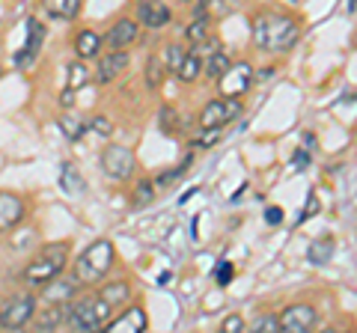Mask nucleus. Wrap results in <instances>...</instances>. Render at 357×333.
I'll list each match as a JSON object with an SVG mask.
<instances>
[{
  "label": "nucleus",
  "instance_id": "f257e3e1",
  "mask_svg": "<svg viewBox=\"0 0 357 333\" xmlns=\"http://www.w3.org/2000/svg\"><path fill=\"white\" fill-rule=\"evenodd\" d=\"M301 21L289 13H259L253 18V45L283 54L298 42Z\"/></svg>",
  "mask_w": 357,
  "mask_h": 333
},
{
  "label": "nucleus",
  "instance_id": "f03ea898",
  "mask_svg": "<svg viewBox=\"0 0 357 333\" xmlns=\"http://www.w3.org/2000/svg\"><path fill=\"white\" fill-rule=\"evenodd\" d=\"M69 253H72V244L69 241H51L33 256V262L21 271V280L30 288H42L45 283H51L54 277H60L69 265Z\"/></svg>",
  "mask_w": 357,
  "mask_h": 333
},
{
  "label": "nucleus",
  "instance_id": "7ed1b4c3",
  "mask_svg": "<svg viewBox=\"0 0 357 333\" xmlns=\"http://www.w3.org/2000/svg\"><path fill=\"white\" fill-rule=\"evenodd\" d=\"M114 259H116V250L107 238H98L93 241L89 247L75 259V268L72 274L77 277L81 283H98L102 277H107V271L114 268Z\"/></svg>",
  "mask_w": 357,
  "mask_h": 333
},
{
  "label": "nucleus",
  "instance_id": "20e7f679",
  "mask_svg": "<svg viewBox=\"0 0 357 333\" xmlns=\"http://www.w3.org/2000/svg\"><path fill=\"white\" fill-rule=\"evenodd\" d=\"M66 309H69V325L75 330H98V327H107L110 321V307L107 301H102L98 295H84V297H72L69 304H66Z\"/></svg>",
  "mask_w": 357,
  "mask_h": 333
},
{
  "label": "nucleus",
  "instance_id": "39448f33",
  "mask_svg": "<svg viewBox=\"0 0 357 333\" xmlns=\"http://www.w3.org/2000/svg\"><path fill=\"white\" fill-rule=\"evenodd\" d=\"M36 316V295H13L0 304V327L18 330Z\"/></svg>",
  "mask_w": 357,
  "mask_h": 333
},
{
  "label": "nucleus",
  "instance_id": "423d86ee",
  "mask_svg": "<svg viewBox=\"0 0 357 333\" xmlns=\"http://www.w3.org/2000/svg\"><path fill=\"white\" fill-rule=\"evenodd\" d=\"M253 65L250 63H232L227 72L218 77V93L220 98H241L244 93H250L253 86Z\"/></svg>",
  "mask_w": 357,
  "mask_h": 333
},
{
  "label": "nucleus",
  "instance_id": "0eeeda50",
  "mask_svg": "<svg viewBox=\"0 0 357 333\" xmlns=\"http://www.w3.org/2000/svg\"><path fill=\"white\" fill-rule=\"evenodd\" d=\"M241 98H215L199 110V128H223L241 116Z\"/></svg>",
  "mask_w": 357,
  "mask_h": 333
},
{
  "label": "nucleus",
  "instance_id": "6e6552de",
  "mask_svg": "<svg viewBox=\"0 0 357 333\" xmlns=\"http://www.w3.org/2000/svg\"><path fill=\"white\" fill-rule=\"evenodd\" d=\"M134 166H137V158H134V152L126 149V146H116V143H107L102 149V170L110 176V179H128L134 173Z\"/></svg>",
  "mask_w": 357,
  "mask_h": 333
},
{
  "label": "nucleus",
  "instance_id": "1a4fd4ad",
  "mask_svg": "<svg viewBox=\"0 0 357 333\" xmlns=\"http://www.w3.org/2000/svg\"><path fill=\"white\" fill-rule=\"evenodd\" d=\"M140 36V21L137 18H116L114 27L105 33L107 51H128Z\"/></svg>",
  "mask_w": 357,
  "mask_h": 333
},
{
  "label": "nucleus",
  "instance_id": "9d476101",
  "mask_svg": "<svg viewBox=\"0 0 357 333\" xmlns=\"http://www.w3.org/2000/svg\"><path fill=\"white\" fill-rule=\"evenodd\" d=\"M316 325V309L310 304H292L280 313V333H307Z\"/></svg>",
  "mask_w": 357,
  "mask_h": 333
},
{
  "label": "nucleus",
  "instance_id": "9b49d317",
  "mask_svg": "<svg viewBox=\"0 0 357 333\" xmlns=\"http://www.w3.org/2000/svg\"><path fill=\"white\" fill-rule=\"evenodd\" d=\"M134 18H137L146 30H164L173 21V13H170V6H167L164 0H140L137 15Z\"/></svg>",
  "mask_w": 357,
  "mask_h": 333
},
{
  "label": "nucleus",
  "instance_id": "f8f14e48",
  "mask_svg": "<svg viewBox=\"0 0 357 333\" xmlns=\"http://www.w3.org/2000/svg\"><path fill=\"white\" fill-rule=\"evenodd\" d=\"M77 288H81V280L72 274V277H54L51 283L42 286V301L45 304H69L72 297L77 295Z\"/></svg>",
  "mask_w": 357,
  "mask_h": 333
},
{
  "label": "nucleus",
  "instance_id": "ddd939ff",
  "mask_svg": "<svg viewBox=\"0 0 357 333\" xmlns=\"http://www.w3.org/2000/svg\"><path fill=\"white\" fill-rule=\"evenodd\" d=\"M24 217H27V206H24V199H21L18 194L0 191V232L15 229Z\"/></svg>",
  "mask_w": 357,
  "mask_h": 333
},
{
  "label": "nucleus",
  "instance_id": "4468645a",
  "mask_svg": "<svg viewBox=\"0 0 357 333\" xmlns=\"http://www.w3.org/2000/svg\"><path fill=\"white\" fill-rule=\"evenodd\" d=\"M42 39H45V27L39 24L36 18H30V21H27V39H24V48L15 54V65H18V69H30V65H33V60L39 57Z\"/></svg>",
  "mask_w": 357,
  "mask_h": 333
},
{
  "label": "nucleus",
  "instance_id": "2eb2a0df",
  "mask_svg": "<svg viewBox=\"0 0 357 333\" xmlns=\"http://www.w3.org/2000/svg\"><path fill=\"white\" fill-rule=\"evenodd\" d=\"M146 327H149V316L143 307H131L119 318L107 321V330H114V333H143Z\"/></svg>",
  "mask_w": 357,
  "mask_h": 333
},
{
  "label": "nucleus",
  "instance_id": "dca6fc26",
  "mask_svg": "<svg viewBox=\"0 0 357 333\" xmlns=\"http://www.w3.org/2000/svg\"><path fill=\"white\" fill-rule=\"evenodd\" d=\"M128 69V51H107L96 65V77L102 84H110Z\"/></svg>",
  "mask_w": 357,
  "mask_h": 333
},
{
  "label": "nucleus",
  "instance_id": "f3484780",
  "mask_svg": "<svg viewBox=\"0 0 357 333\" xmlns=\"http://www.w3.org/2000/svg\"><path fill=\"white\" fill-rule=\"evenodd\" d=\"M33 318H36V330H60L63 325H69V309L66 304H51L39 309Z\"/></svg>",
  "mask_w": 357,
  "mask_h": 333
},
{
  "label": "nucleus",
  "instance_id": "a211bd4d",
  "mask_svg": "<svg viewBox=\"0 0 357 333\" xmlns=\"http://www.w3.org/2000/svg\"><path fill=\"white\" fill-rule=\"evenodd\" d=\"M60 187L69 196H81V194H86V182H84V176H81V170L72 164V161H63L60 164Z\"/></svg>",
  "mask_w": 357,
  "mask_h": 333
},
{
  "label": "nucleus",
  "instance_id": "6ab92c4d",
  "mask_svg": "<svg viewBox=\"0 0 357 333\" xmlns=\"http://www.w3.org/2000/svg\"><path fill=\"white\" fill-rule=\"evenodd\" d=\"M102 45H105V39L98 36V33H93V30H81V33L75 36V54H77V60L98 57Z\"/></svg>",
  "mask_w": 357,
  "mask_h": 333
},
{
  "label": "nucleus",
  "instance_id": "aec40b11",
  "mask_svg": "<svg viewBox=\"0 0 357 333\" xmlns=\"http://www.w3.org/2000/svg\"><path fill=\"white\" fill-rule=\"evenodd\" d=\"M333 250H337V241H333L331 235H321L307 247V259L312 265H328L333 259Z\"/></svg>",
  "mask_w": 357,
  "mask_h": 333
},
{
  "label": "nucleus",
  "instance_id": "412c9836",
  "mask_svg": "<svg viewBox=\"0 0 357 333\" xmlns=\"http://www.w3.org/2000/svg\"><path fill=\"white\" fill-rule=\"evenodd\" d=\"M102 301H107L110 307H122L131 297V283L128 280H114V283H105L102 292H98Z\"/></svg>",
  "mask_w": 357,
  "mask_h": 333
},
{
  "label": "nucleus",
  "instance_id": "4be33fe9",
  "mask_svg": "<svg viewBox=\"0 0 357 333\" xmlns=\"http://www.w3.org/2000/svg\"><path fill=\"white\" fill-rule=\"evenodd\" d=\"M42 6L48 9L51 18H60V21H72L81 13V0H42Z\"/></svg>",
  "mask_w": 357,
  "mask_h": 333
},
{
  "label": "nucleus",
  "instance_id": "5701e85b",
  "mask_svg": "<svg viewBox=\"0 0 357 333\" xmlns=\"http://www.w3.org/2000/svg\"><path fill=\"white\" fill-rule=\"evenodd\" d=\"M199 75H203V57H199V54H194V51H188V57L182 60V65H178L176 77H178L182 84H194Z\"/></svg>",
  "mask_w": 357,
  "mask_h": 333
},
{
  "label": "nucleus",
  "instance_id": "b1692460",
  "mask_svg": "<svg viewBox=\"0 0 357 333\" xmlns=\"http://www.w3.org/2000/svg\"><path fill=\"white\" fill-rule=\"evenodd\" d=\"M57 122H60L63 137L72 140V143H77V140H81L86 131H89V122H84V116H60Z\"/></svg>",
  "mask_w": 357,
  "mask_h": 333
},
{
  "label": "nucleus",
  "instance_id": "393cba45",
  "mask_svg": "<svg viewBox=\"0 0 357 333\" xmlns=\"http://www.w3.org/2000/svg\"><path fill=\"white\" fill-rule=\"evenodd\" d=\"M211 36V21H208V15H203L199 13L191 24H188V30H185V39L191 42V45H199V42H206Z\"/></svg>",
  "mask_w": 357,
  "mask_h": 333
},
{
  "label": "nucleus",
  "instance_id": "a878e982",
  "mask_svg": "<svg viewBox=\"0 0 357 333\" xmlns=\"http://www.w3.org/2000/svg\"><path fill=\"white\" fill-rule=\"evenodd\" d=\"M229 65H232V60L227 57V51L220 48V51L211 54V57H206V63H203V72H206V77H211V81H218V77H220L223 72H227Z\"/></svg>",
  "mask_w": 357,
  "mask_h": 333
},
{
  "label": "nucleus",
  "instance_id": "bb28decb",
  "mask_svg": "<svg viewBox=\"0 0 357 333\" xmlns=\"http://www.w3.org/2000/svg\"><path fill=\"white\" fill-rule=\"evenodd\" d=\"M185 57H188V48H185V45H178V42H170V45L164 48V69L176 75Z\"/></svg>",
  "mask_w": 357,
  "mask_h": 333
},
{
  "label": "nucleus",
  "instance_id": "cd10ccee",
  "mask_svg": "<svg viewBox=\"0 0 357 333\" xmlns=\"http://www.w3.org/2000/svg\"><path fill=\"white\" fill-rule=\"evenodd\" d=\"M155 191H158V187H155L152 179H140L137 187H134V194H131V203L134 206H149L155 199Z\"/></svg>",
  "mask_w": 357,
  "mask_h": 333
},
{
  "label": "nucleus",
  "instance_id": "c85d7f7f",
  "mask_svg": "<svg viewBox=\"0 0 357 333\" xmlns=\"http://www.w3.org/2000/svg\"><path fill=\"white\" fill-rule=\"evenodd\" d=\"M250 330H253V333H280V316L265 313V316H259V318H253V321H250Z\"/></svg>",
  "mask_w": 357,
  "mask_h": 333
},
{
  "label": "nucleus",
  "instance_id": "c756f323",
  "mask_svg": "<svg viewBox=\"0 0 357 333\" xmlns=\"http://www.w3.org/2000/svg\"><path fill=\"white\" fill-rule=\"evenodd\" d=\"M158 122H161V128L167 131V134H178V131H182V119H178L176 107H170V104H164V107H161Z\"/></svg>",
  "mask_w": 357,
  "mask_h": 333
},
{
  "label": "nucleus",
  "instance_id": "7c9ffc66",
  "mask_svg": "<svg viewBox=\"0 0 357 333\" xmlns=\"http://www.w3.org/2000/svg\"><path fill=\"white\" fill-rule=\"evenodd\" d=\"M188 166H191V158H188L182 166H176V170H167V173H161L158 179H155V187H158V191H167V187H170L173 182H178V179H182V176L188 173Z\"/></svg>",
  "mask_w": 357,
  "mask_h": 333
},
{
  "label": "nucleus",
  "instance_id": "2f4dec72",
  "mask_svg": "<svg viewBox=\"0 0 357 333\" xmlns=\"http://www.w3.org/2000/svg\"><path fill=\"white\" fill-rule=\"evenodd\" d=\"M164 60L161 57H149L146 60V84L152 86V90H155V86H161V81H164Z\"/></svg>",
  "mask_w": 357,
  "mask_h": 333
},
{
  "label": "nucleus",
  "instance_id": "473e14b6",
  "mask_svg": "<svg viewBox=\"0 0 357 333\" xmlns=\"http://www.w3.org/2000/svg\"><path fill=\"white\" fill-rule=\"evenodd\" d=\"M89 81V69H86V60H77L69 65V90H77Z\"/></svg>",
  "mask_w": 357,
  "mask_h": 333
},
{
  "label": "nucleus",
  "instance_id": "72a5a7b5",
  "mask_svg": "<svg viewBox=\"0 0 357 333\" xmlns=\"http://www.w3.org/2000/svg\"><path fill=\"white\" fill-rule=\"evenodd\" d=\"M229 9V0H199V13L203 15H223Z\"/></svg>",
  "mask_w": 357,
  "mask_h": 333
},
{
  "label": "nucleus",
  "instance_id": "f704fd0d",
  "mask_svg": "<svg viewBox=\"0 0 357 333\" xmlns=\"http://www.w3.org/2000/svg\"><path fill=\"white\" fill-rule=\"evenodd\" d=\"M220 140V128H203V134L194 140V149H211Z\"/></svg>",
  "mask_w": 357,
  "mask_h": 333
},
{
  "label": "nucleus",
  "instance_id": "c9c22d12",
  "mask_svg": "<svg viewBox=\"0 0 357 333\" xmlns=\"http://www.w3.org/2000/svg\"><path fill=\"white\" fill-rule=\"evenodd\" d=\"M319 215V194L316 191H310V196H307V206H304V215L298 217V224H307L310 217H316Z\"/></svg>",
  "mask_w": 357,
  "mask_h": 333
},
{
  "label": "nucleus",
  "instance_id": "e433bc0d",
  "mask_svg": "<svg viewBox=\"0 0 357 333\" xmlns=\"http://www.w3.org/2000/svg\"><path fill=\"white\" fill-rule=\"evenodd\" d=\"M89 128H93L96 134H102L105 140H107L110 134H114V125H110V122H107L105 116H93V119H89Z\"/></svg>",
  "mask_w": 357,
  "mask_h": 333
},
{
  "label": "nucleus",
  "instance_id": "4c0bfd02",
  "mask_svg": "<svg viewBox=\"0 0 357 333\" xmlns=\"http://www.w3.org/2000/svg\"><path fill=\"white\" fill-rule=\"evenodd\" d=\"M220 330H227V333H241V330H248V325H244L241 316H227V318H223V325H220Z\"/></svg>",
  "mask_w": 357,
  "mask_h": 333
},
{
  "label": "nucleus",
  "instance_id": "58836bf2",
  "mask_svg": "<svg viewBox=\"0 0 357 333\" xmlns=\"http://www.w3.org/2000/svg\"><path fill=\"white\" fill-rule=\"evenodd\" d=\"M265 224H271V226L283 224V208L280 206H268L265 208Z\"/></svg>",
  "mask_w": 357,
  "mask_h": 333
},
{
  "label": "nucleus",
  "instance_id": "ea45409f",
  "mask_svg": "<svg viewBox=\"0 0 357 333\" xmlns=\"http://www.w3.org/2000/svg\"><path fill=\"white\" fill-rule=\"evenodd\" d=\"M229 280H232V265H229V262H223L220 268H218V283H220V286H227Z\"/></svg>",
  "mask_w": 357,
  "mask_h": 333
},
{
  "label": "nucleus",
  "instance_id": "a19ab883",
  "mask_svg": "<svg viewBox=\"0 0 357 333\" xmlns=\"http://www.w3.org/2000/svg\"><path fill=\"white\" fill-rule=\"evenodd\" d=\"M292 164H295V170H307V166H310V155H307L304 149H301V152H295Z\"/></svg>",
  "mask_w": 357,
  "mask_h": 333
},
{
  "label": "nucleus",
  "instance_id": "79ce46f5",
  "mask_svg": "<svg viewBox=\"0 0 357 333\" xmlns=\"http://www.w3.org/2000/svg\"><path fill=\"white\" fill-rule=\"evenodd\" d=\"M60 104H63V107H72V104H75V90H69V86H66L63 95H60Z\"/></svg>",
  "mask_w": 357,
  "mask_h": 333
},
{
  "label": "nucleus",
  "instance_id": "37998d69",
  "mask_svg": "<svg viewBox=\"0 0 357 333\" xmlns=\"http://www.w3.org/2000/svg\"><path fill=\"white\" fill-rule=\"evenodd\" d=\"M289 3H298V0H289Z\"/></svg>",
  "mask_w": 357,
  "mask_h": 333
}]
</instances>
